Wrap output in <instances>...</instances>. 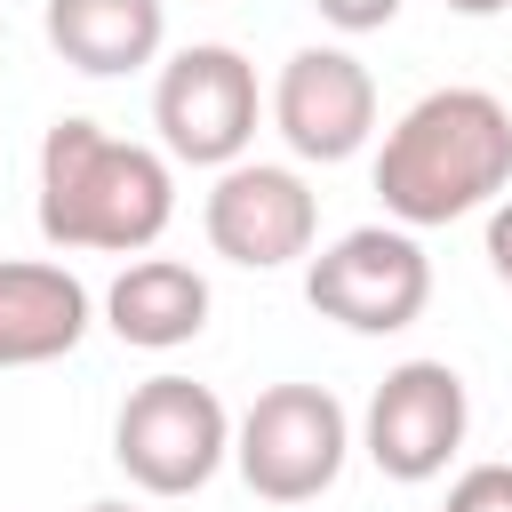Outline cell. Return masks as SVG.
<instances>
[{"instance_id": "obj_16", "label": "cell", "mask_w": 512, "mask_h": 512, "mask_svg": "<svg viewBox=\"0 0 512 512\" xmlns=\"http://www.w3.org/2000/svg\"><path fill=\"white\" fill-rule=\"evenodd\" d=\"M440 8H448V16H504L512 0H440Z\"/></svg>"}, {"instance_id": "obj_9", "label": "cell", "mask_w": 512, "mask_h": 512, "mask_svg": "<svg viewBox=\"0 0 512 512\" xmlns=\"http://www.w3.org/2000/svg\"><path fill=\"white\" fill-rule=\"evenodd\" d=\"M272 128L296 160H352L376 136V80L352 48H296L272 80Z\"/></svg>"}, {"instance_id": "obj_14", "label": "cell", "mask_w": 512, "mask_h": 512, "mask_svg": "<svg viewBox=\"0 0 512 512\" xmlns=\"http://www.w3.org/2000/svg\"><path fill=\"white\" fill-rule=\"evenodd\" d=\"M320 8V24H336V32H384L392 16H400V0H312Z\"/></svg>"}, {"instance_id": "obj_3", "label": "cell", "mask_w": 512, "mask_h": 512, "mask_svg": "<svg viewBox=\"0 0 512 512\" xmlns=\"http://www.w3.org/2000/svg\"><path fill=\"white\" fill-rule=\"evenodd\" d=\"M232 408L200 384V376H176V368H160V376H144L128 400H120V416H112V464L128 472V488H144V496H200L224 464H232Z\"/></svg>"}, {"instance_id": "obj_4", "label": "cell", "mask_w": 512, "mask_h": 512, "mask_svg": "<svg viewBox=\"0 0 512 512\" xmlns=\"http://www.w3.org/2000/svg\"><path fill=\"white\" fill-rule=\"evenodd\" d=\"M352 456V416L328 384H264L232 424V472L264 504H312Z\"/></svg>"}, {"instance_id": "obj_6", "label": "cell", "mask_w": 512, "mask_h": 512, "mask_svg": "<svg viewBox=\"0 0 512 512\" xmlns=\"http://www.w3.org/2000/svg\"><path fill=\"white\" fill-rule=\"evenodd\" d=\"M304 304L352 336H400L432 304V256L408 224H352L304 256Z\"/></svg>"}, {"instance_id": "obj_13", "label": "cell", "mask_w": 512, "mask_h": 512, "mask_svg": "<svg viewBox=\"0 0 512 512\" xmlns=\"http://www.w3.org/2000/svg\"><path fill=\"white\" fill-rule=\"evenodd\" d=\"M440 512H512V464H472V472H456V488H448Z\"/></svg>"}, {"instance_id": "obj_12", "label": "cell", "mask_w": 512, "mask_h": 512, "mask_svg": "<svg viewBox=\"0 0 512 512\" xmlns=\"http://www.w3.org/2000/svg\"><path fill=\"white\" fill-rule=\"evenodd\" d=\"M40 32H48V48L72 72L120 80V72L160 64V48H168V0H48Z\"/></svg>"}, {"instance_id": "obj_8", "label": "cell", "mask_w": 512, "mask_h": 512, "mask_svg": "<svg viewBox=\"0 0 512 512\" xmlns=\"http://www.w3.org/2000/svg\"><path fill=\"white\" fill-rule=\"evenodd\" d=\"M200 232H208V248L224 264L280 272V264L312 256V240H320V192L296 168H280V160H232V168H216V184L200 200Z\"/></svg>"}, {"instance_id": "obj_2", "label": "cell", "mask_w": 512, "mask_h": 512, "mask_svg": "<svg viewBox=\"0 0 512 512\" xmlns=\"http://www.w3.org/2000/svg\"><path fill=\"white\" fill-rule=\"evenodd\" d=\"M504 192H512V112L488 88H432L376 144V200L408 232L480 216Z\"/></svg>"}, {"instance_id": "obj_10", "label": "cell", "mask_w": 512, "mask_h": 512, "mask_svg": "<svg viewBox=\"0 0 512 512\" xmlns=\"http://www.w3.org/2000/svg\"><path fill=\"white\" fill-rule=\"evenodd\" d=\"M96 296L56 256H0V368H48L80 352Z\"/></svg>"}, {"instance_id": "obj_7", "label": "cell", "mask_w": 512, "mask_h": 512, "mask_svg": "<svg viewBox=\"0 0 512 512\" xmlns=\"http://www.w3.org/2000/svg\"><path fill=\"white\" fill-rule=\"evenodd\" d=\"M472 432V392L448 360H400L384 368V384L368 392V416H360V456L400 480V488H424L448 472V456L464 448Z\"/></svg>"}, {"instance_id": "obj_1", "label": "cell", "mask_w": 512, "mask_h": 512, "mask_svg": "<svg viewBox=\"0 0 512 512\" xmlns=\"http://www.w3.org/2000/svg\"><path fill=\"white\" fill-rule=\"evenodd\" d=\"M40 240L64 256H152L176 216V160L160 144L112 136L88 112L48 120L40 136Z\"/></svg>"}, {"instance_id": "obj_5", "label": "cell", "mask_w": 512, "mask_h": 512, "mask_svg": "<svg viewBox=\"0 0 512 512\" xmlns=\"http://www.w3.org/2000/svg\"><path fill=\"white\" fill-rule=\"evenodd\" d=\"M264 88H256V64L224 40H192L160 64L152 80V128H160V152L176 168H232L248 160L256 144V120H264Z\"/></svg>"}, {"instance_id": "obj_11", "label": "cell", "mask_w": 512, "mask_h": 512, "mask_svg": "<svg viewBox=\"0 0 512 512\" xmlns=\"http://www.w3.org/2000/svg\"><path fill=\"white\" fill-rule=\"evenodd\" d=\"M208 272H192L184 256H128L104 288V328L136 352H176L208 328Z\"/></svg>"}, {"instance_id": "obj_15", "label": "cell", "mask_w": 512, "mask_h": 512, "mask_svg": "<svg viewBox=\"0 0 512 512\" xmlns=\"http://www.w3.org/2000/svg\"><path fill=\"white\" fill-rule=\"evenodd\" d=\"M480 248H488V272L512 288V192L488 208V232H480Z\"/></svg>"}, {"instance_id": "obj_17", "label": "cell", "mask_w": 512, "mask_h": 512, "mask_svg": "<svg viewBox=\"0 0 512 512\" xmlns=\"http://www.w3.org/2000/svg\"><path fill=\"white\" fill-rule=\"evenodd\" d=\"M80 512H136V504H120V496H104V504H80Z\"/></svg>"}]
</instances>
